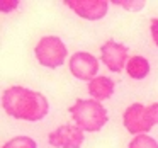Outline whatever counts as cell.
<instances>
[{"instance_id":"1","label":"cell","mask_w":158,"mask_h":148,"mask_svg":"<svg viewBox=\"0 0 158 148\" xmlns=\"http://www.w3.org/2000/svg\"><path fill=\"white\" fill-rule=\"evenodd\" d=\"M2 107L5 114L17 121L38 123L49 112V100L44 94L24 85H10L2 92Z\"/></svg>"},{"instance_id":"2","label":"cell","mask_w":158,"mask_h":148,"mask_svg":"<svg viewBox=\"0 0 158 148\" xmlns=\"http://www.w3.org/2000/svg\"><path fill=\"white\" fill-rule=\"evenodd\" d=\"M72 123L85 133H99L109 123V111L102 102L94 99H77L68 107Z\"/></svg>"},{"instance_id":"3","label":"cell","mask_w":158,"mask_h":148,"mask_svg":"<svg viewBox=\"0 0 158 148\" xmlns=\"http://www.w3.org/2000/svg\"><path fill=\"white\" fill-rule=\"evenodd\" d=\"M34 58L44 68L56 70L65 65L68 56V48L60 36H43L34 46Z\"/></svg>"},{"instance_id":"4","label":"cell","mask_w":158,"mask_h":148,"mask_svg":"<svg viewBox=\"0 0 158 148\" xmlns=\"http://www.w3.org/2000/svg\"><path fill=\"white\" fill-rule=\"evenodd\" d=\"M123 126L133 136L138 134H148L153 129V123H151L150 116H148L146 106L141 102H133L124 109L123 112Z\"/></svg>"},{"instance_id":"5","label":"cell","mask_w":158,"mask_h":148,"mask_svg":"<svg viewBox=\"0 0 158 148\" xmlns=\"http://www.w3.org/2000/svg\"><path fill=\"white\" fill-rule=\"evenodd\" d=\"M129 60V48L116 39H106L100 44V61L112 73H119L126 68Z\"/></svg>"},{"instance_id":"6","label":"cell","mask_w":158,"mask_h":148,"mask_svg":"<svg viewBox=\"0 0 158 148\" xmlns=\"http://www.w3.org/2000/svg\"><path fill=\"white\" fill-rule=\"evenodd\" d=\"M85 131L75 123H63L48 134V143L53 148H82Z\"/></svg>"},{"instance_id":"7","label":"cell","mask_w":158,"mask_h":148,"mask_svg":"<svg viewBox=\"0 0 158 148\" xmlns=\"http://www.w3.org/2000/svg\"><path fill=\"white\" fill-rule=\"evenodd\" d=\"M68 70L77 80L89 83L99 75V60L89 51H75L68 60Z\"/></svg>"},{"instance_id":"8","label":"cell","mask_w":158,"mask_h":148,"mask_svg":"<svg viewBox=\"0 0 158 148\" xmlns=\"http://www.w3.org/2000/svg\"><path fill=\"white\" fill-rule=\"evenodd\" d=\"M63 4L80 19L97 22L107 15L110 2L107 0H65Z\"/></svg>"},{"instance_id":"9","label":"cell","mask_w":158,"mask_h":148,"mask_svg":"<svg viewBox=\"0 0 158 148\" xmlns=\"http://www.w3.org/2000/svg\"><path fill=\"white\" fill-rule=\"evenodd\" d=\"M87 92H89L90 99L104 102L109 100L116 92V82L107 75H97L94 80L87 83Z\"/></svg>"},{"instance_id":"10","label":"cell","mask_w":158,"mask_h":148,"mask_svg":"<svg viewBox=\"0 0 158 148\" xmlns=\"http://www.w3.org/2000/svg\"><path fill=\"white\" fill-rule=\"evenodd\" d=\"M124 72L131 80H144L151 72V65L148 61V58H144L143 55H133L127 60Z\"/></svg>"},{"instance_id":"11","label":"cell","mask_w":158,"mask_h":148,"mask_svg":"<svg viewBox=\"0 0 158 148\" xmlns=\"http://www.w3.org/2000/svg\"><path fill=\"white\" fill-rule=\"evenodd\" d=\"M2 148H38V141L27 134H17L5 141Z\"/></svg>"},{"instance_id":"12","label":"cell","mask_w":158,"mask_h":148,"mask_svg":"<svg viewBox=\"0 0 158 148\" xmlns=\"http://www.w3.org/2000/svg\"><path fill=\"white\" fill-rule=\"evenodd\" d=\"M127 148H158V141L150 134H138L127 143Z\"/></svg>"},{"instance_id":"13","label":"cell","mask_w":158,"mask_h":148,"mask_svg":"<svg viewBox=\"0 0 158 148\" xmlns=\"http://www.w3.org/2000/svg\"><path fill=\"white\" fill-rule=\"evenodd\" d=\"M110 4H114L116 7H121L124 11H129V12H138L141 9H144V4L143 0H112Z\"/></svg>"},{"instance_id":"14","label":"cell","mask_w":158,"mask_h":148,"mask_svg":"<svg viewBox=\"0 0 158 148\" xmlns=\"http://www.w3.org/2000/svg\"><path fill=\"white\" fill-rule=\"evenodd\" d=\"M19 0H0V12L2 14H10L19 7Z\"/></svg>"},{"instance_id":"15","label":"cell","mask_w":158,"mask_h":148,"mask_svg":"<svg viewBox=\"0 0 158 148\" xmlns=\"http://www.w3.org/2000/svg\"><path fill=\"white\" fill-rule=\"evenodd\" d=\"M150 36L153 44L158 48V17H151L150 19Z\"/></svg>"},{"instance_id":"16","label":"cell","mask_w":158,"mask_h":148,"mask_svg":"<svg viewBox=\"0 0 158 148\" xmlns=\"http://www.w3.org/2000/svg\"><path fill=\"white\" fill-rule=\"evenodd\" d=\"M146 111H148V116H150L153 126H156V124H158V100H156V102L148 104V106H146Z\"/></svg>"}]
</instances>
